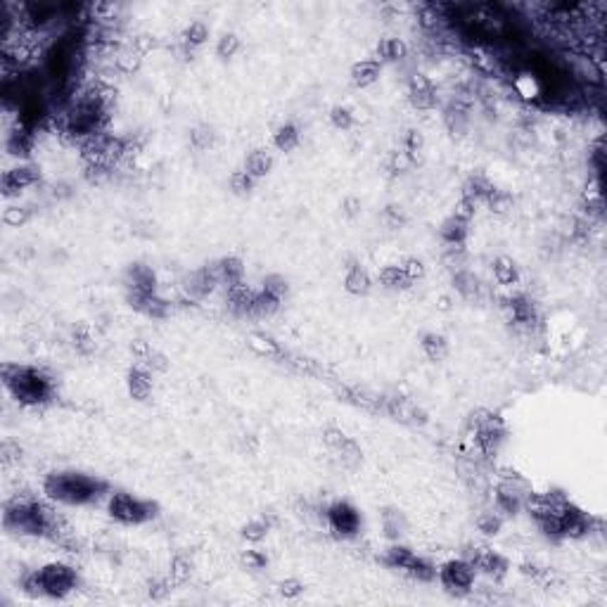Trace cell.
I'll return each instance as SVG.
<instances>
[{"label": "cell", "instance_id": "6da1fadb", "mask_svg": "<svg viewBox=\"0 0 607 607\" xmlns=\"http://www.w3.org/2000/svg\"><path fill=\"white\" fill-rule=\"evenodd\" d=\"M43 493L53 503L90 505L104 493H109V484L100 477L83 475V472H50L43 479Z\"/></svg>", "mask_w": 607, "mask_h": 607}, {"label": "cell", "instance_id": "7a4b0ae2", "mask_svg": "<svg viewBox=\"0 0 607 607\" xmlns=\"http://www.w3.org/2000/svg\"><path fill=\"white\" fill-rule=\"evenodd\" d=\"M5 390L22 406H41L53 399V380L41 368L19 363H3L0 368Z\"/></svg>", "mask_w": 607, "mask_h": 607}, {"label": "cell", "instance_id": "3957f363", "mask_svg": "<svg viewBox=\"0 0 607 607\" xmlns=\"http://www.w3.org/2000/svg\"><path fill=\"white\" fill-rule=\"evenodd\" d=\"M107 512L109 517L126 527H140L145 522L157 517L159 507L154 500H145L140 496H133L129 491H117L109 493L107 500Z\"/></svg>", "mask_w": 607, "mask_h": 607}, {"label": "cell", "instance_id": "277c9868", "mask_svg": "<svg viewBox=\"0 0 607 607\" xmlns=\"http://www.w3.org/2000/svg\"><path fill=\"white\" fill-rule=\"evenodd\" d=\"M41 576V596L62 600L79 586V571L67 562H48L38 569Z\"/></svg>", "mask_w": 607, "mask_h": 607}, {"label": "cell", "instance_id": "5b68a950", "mask_svg": "<svg viewBox=\"0 0 607 607\" xmlns=\"http://www.w3.org/2000/svg\"><path fill=\"white\" fill-rule=\"evenodd\" d=\"M385 564L392 569L406 571L408 576H413L415 581H432L436 579V567L425 557H420L418 553H413L408 546H401V543H394L385 550Z\"/></svg>", "mask_w": 607, "mask_h": 607}, {"label": "cell", "instance_id": "8992f818", "mask_svg": "<svg viewBox=\"0 0 607 607\" xmlns=\"http://www.w3.org/2000/svg\"><path fill=\"white\" fill-rule=\"evenodd\" d=\"M529 493H532L529 486L517 475H503L496 491H493V507L500 517H515L517 512L525 510V500Z\"/></svg>", "mask_w": 607, "mask_h": 607}, {"label": "cell", "instance_id": "52a82bcc", "mask_svg": "<svg viewBox=\"0 0 607 607\" xmlns=\"http://www.w3.org/2000/svg\"><path fill=\"white\" fill-rule=\"evenodd\" d=\"M436 576H439L441 586L451 593H468L472 586H475V576L477 571L472 567V562L468 557H458V560H448L444 562L439 569H436Z\"/></svg>", "mask_w": 607, "mask_h": 607}, {"label": "cell", "instance_id": "ba28073f", "mask_svg": "<svg viewBox=\"0 0 607 607\" xmlns=\"http://www.w3.org/2000/svg\"><path fill=\"white\" fill-rule=\"evenodd\" d=\"M484 418H475V444L484 456H496L500 444L505 441V425L498 415L482 413Z\"/></svg>", "mask_w": 607, "mask_h": 607}, {"label": "cell", "instance_id": "9c48e42d", "mask_svg": "<svg viewBox=\"0 0 607 607\" xmlns=\"http://www.w3.org/2000/svg\"><path fill=\"white\" fill-rule=\"evenodd\" d=\"M326 520H328V527L333 529L337 536H342V539L356 536L361 532V525H363L361 512H358L349 500H335V503L326 510Z\"/></svg>", "mask_w": 607, "mask_h": 607}, {"label": "cell", "instance_id": "30bf717a", "mask_svg": "<svg viewBox=\"0 0 607 607\" xmlns=\"http://www.w3.org/2000/svg\"><path fill=\"white\" fill-rule=\"evenodd\" d=\"M38 183H41V171L36 166L19 164L3 173V178H0V190H3L5 197H17L22 190L38 186Z\"/></svg>", "mask_w": 607, "mask_h": 607}, {"label": "cell", "instance_id": "8fae6325", "mask_svg": "<svg viewBox=\"0 0 607 607\" xmlns=\"http://www.w3.org/2000/svg\"><path fill=\"white\" fill-rule=\"evenodd\" d=\"M216 287H218V278H216L214 264L195 268V271L188 273L186 280H183V289H186V294L190 296V299H195V301L207 299V296L214 292Z\"/></svg>", "mask_w": 607, "mask_h": 607}, {"label": "cell", "instance_id": "7c38bea8", "mask_svg": "<svg viewBox=\"0 0 607 607\" xmlns=\"http://www.w3.org/2000/svg\"><path fill=\"white\" fill-rule=\"evenodd\" d=\"M468 560L472 562L475 571H479V574H484L489 579H503L507 574V569H510V562L491 548H475Z\"/></svg>", "mask_w": 607, "mask_h": 607}, {"label": "cell", "instance_id": "4fadbf2b", "mask_svg": "<svg viewBox=\"0 0 607 607\" xmlns=\"http://www.w3.org/2000/svg\"><path fill=\"white\" fill-rule=\"evenodd\" d=\"M408 100L415 109L427 112L436 107V86L427 74L415 72L408 79Z\"/></svg>", "mask_w": 607, "mask_h": 607}, {"label": "cell", "instance_id": "5bb4252c", "mask_svg": "<svg viewBox=\"0 0 607 607\" xmlns=\"http://www.w3.org/2000/svg\"><path fill=\"white\" fill-rule=\"evenodd\" d=\"M157 292V275L150 266L133 264L126 271V294H154Z\"/></svg>", "mask_w": 607, "mask_h": 607}, {"label": "cell", "instance_id": "9a60e30c", "mask_svg": "<svg viewBox=\"0 0 607 607\" xmlns=\"http://www.w3.org/2000/svg\"><path fill=\"white\" fill-rule=\"evenodd\" d=\"M126 299H129V304L138 313H143L147 318H154V321L166 318L168 311H171V304L166 299H161L157 292L154 294H126Z\"/></svg>", "mask_w": 607, "mask_h": 607}, {"label": "cell", "instance_id": "2e32d148", "mask_svg": "<svg viewBox=\"0 0 607 607\" xmlns=\"http://www.w3.org/2000/svg\"><path fill=\"white\" fill-rule=\"evenodd\" d=\"M126 385H129L131 399L147 401V399L152 397V392H154L152 370H147L145 365H136V368H131L129 375H126Z\"/></svg>", "mask_w": 607, "mask_h": 607}, {"label": "cell", "instance_id": "e0dca14e", "mask_svg": "<svg viewBox=\"0 0 607 607\" xmlns=\"http://www.w3.org/2000/svg\"><path fill=\"white\" fill-rule=\"evenodd\" d=\"M33 129H29L26 124L17 122V126L8 133V140H5V150H8L12 157H29L33 150Z\"/></svg>", "mask_w": 607, "mask_h": 607}, {"label": "cell", "instance_id": "ac0fdd59", "mask_svg": "<svg viewBox=\"0 0 607 607\" xmlns=\"http://www.w3.org/2000/svg\"><path fill=\"white\" fill-rule=\"evenodd\" d=\"M214 268H216L218 285H223L225 289L235 287V285H242V282H245V264H242V259L223 257V259L216 261Z\"/></svg>", "mask_w": 607, "mask_h": 607}, {"label": "cell", "instance_id": "d6986e66", "mask_svg": "<svg viewBox=\"0 0 607 607\" xmlns=\"http://www.w3.org/2000/svg\"><path fill=\"white\" fill-rule=\"evenodd\" d=\"M254 296H257V289L247 287L245 282H242V285H235V287L225 289V304H228V308L235 316H252Z\"/></svg>", "mask_w": 607, "mask_h": 607}, {"label": "cell", "instance_id": "ffe728a7", "mask_svg": "<svg viewBox=\"0 0 607 607\" xmlns=\"http://www.w3.org/2000/svg\"><path fill=\"white\" fill-rule=\"evenodd\" d=\"M380 74H382V62L375 60V58H368V60H358L354 67H351V83H354L356 88H368L372 86Z\"/></svg>", "mask_w": 607, "mask_h": 607}, {"label": "cell", "instance_id": "44dd1931", "mask_svg": "<svg viewBox=\"0 0 607 607\" xmlns=\"http://www.w3.org/2000/svg\"><path fill=\"white\" fill-rule=\"evenodd\" d=\"M507 311H510V318L517 323V326L532 328L539 321V313H536L534 301L525 294H517L512 299H507Z\"/></svg>", "mask_w": 607, "mask_h": 607}, {"label": "cell", "instance_id": "7402d4cb", "mask_svg": "<svg viewBox=\"0 0 607 607\" xmlns=\"http://www.w3.org/2000/svg\"><path fill=\"white\" fill-rule=\"evenodd\" d=\"M468 235H470V223L458 216H448L439 228V237L444 240V245H448V247L465 245Z\"/></svg>", "mask_w": 607, "mask_h": 607}, {"label": "cell", "instance_id": "603a6c76", "mask_svg": "<svg viewBox=\"0 0 607 607\" xmlns=\"http://www.w3.org/2000/svg\"><path fill=\"white\" fill-rule=\"evenodd\" d=\"M370 287H372V280H370L368 271H365L361 264H351L347 268V275H344V289L354 296H365L370 292Z\"/></svg>", "mask_w": 607, "mask_h": 607}, {"label": "cell", "instance_id": "cb8c5ba5", "mask_svg": "<svg viewBox=\"0 0 607 607\" xmlns=\"http://www.w3.org/2000/svg\"><path fill=\"white\" fill-rule=\"evenodd\" d=\"M273 168V154L264 150V147H259V150H252L249 154H247L245 159V171L252 176L254 181L264 178V176L271 173Z\"/></svg>", "mask_w": 607, "mask_h": 607}, {"label": "cell", "instance_id": "d4e9b609", "mask_svg": "<svg viewBox=\"0 0 607 607\" xmlns=\"http://www.w3.org/2000/svg\"><path fill=\"white\" fill-rule=\"evenodd\" d=\"M453 287H456V292L468 301H475L479 299V294H482V280H479L472 271H468V268L453 273Z\"/></svg>", "mask_w": 607, "mask_h": 607}, {"label": "cell", "instance_id": "484cf974", "mask_svg": "<svg viewBox=\"0 0 607 607\" xmlns=\"http://www.w3.org/2000/svg\"><path fill=\"white\" fill-rule=\"evenodd\" d=\"M387 411L392 415H397V420L401 422H413V425L425 422V413H422L415 404H411L408 399H390L387 401Z\"/></svg>", "mask_w": 607, "mask_h": 607}, {"label": "cell", "instance_id": "4316f807", "mask_svg": "<svg viewBox=\"0 0 607 607\" xmlns=\"http://www.w3.org/2000/svg\"><path fill=\"white\" fill-rule=\"evenodd\" d=\"M493 190H496V186H493L484 173H475V176H470L468 183L463 186V197H470V200H475L479 204V202L489 200V195Z\"/></svg>", "mask_w": 607, "mask_h": 607}, {"label": "cell", "instance_id": "83f0119b", "mask_svg": "<svg viewBox=\"0 0 607 607\" xmlns=\"http://www.w3.org/2000/svg\"><path fill=\"white\" fill-rule=\"evenodd\" d=\"M493 278H496L498 285L503 287H512L520 282V271H517V264L507 257H498L493 261Z\"/></svg>", "mask_w": 607, "mask_h": 607}, {"label": "cell", "instance_id": "f1b7e54d", "mask_svg": "<svg viewBox=\"0 0 607 607\" xmlns=\"http://www.w3.org/2000/svg\"><path fill=\"white\" fill-rule=\"evenodd\" d=\"M301 140V133H299V126L296 124H282L275 129L273 133V145L278 147L280 152H292Z\"/></svg>", "mask_w": 607, "mask_h": 607}, {"label": "cell", "instance_id": "f546056e", "mask_svg": "<svg viewBox=\"0 0 607 607\" xmlns=\"http://www.w3.org/2000/svg\"><path fill=\"white\" fill-rule=\"evenodd\" d=\"M207 38H209V26L204 22H200V19H197V22H190L181 33V43L186 50H195V48L204 45L207 43Z\"/></svg>", "mask_w": 607, "mask_h": 607}, {"label": "cell", "instance_id": "4dcf8cb0", "mask_svg": "<svg viewBox=\"0 0 607 607\" xmlns=\"http://www.w3.org/2000/svg\"><path fill=\"white\" fill-rule=\"evenodd\" d=\"M420 347L429 361H444V358L448 356V342H446V337L439 333H427L422 337Z\"/></svg>", "mask_w": 607, "mask_h": 607}, {"label": "cell", "instance_id": "1f68e13d", "mask_svg": "<svg viewBox=\"0 0 607 607\" xmlns=\"http://www.w3.org/2000/svg\"><path fill=\"white\" fill-rule=\"evenodd\" d=\"M380 282H382L387 289H408V287H413V282L406 275L404 266H399V264L385 266L382 271H380Z\"/></svg>", "mask_w": 607, "mask_h": 607}, {"label": "cell", "instance_id": "d6a6232c", "mask_svg": "<svg viewBox=\"0 0 607 607\" xmlns=\"http://www.w3.org/2000/svg\"><path fill=\"white\" fill-rule=\"evenodd\" d=\"M408 55V48L401 38H382L377 43V58L380 62H401Z\"/></svg>", "mask_w": 607, "mask_h": 607}, {"label": "cell", "instance_id": "836d02e7", "mask_svg": "<svg viewBox=\"0 0 607 607\" xmlns=\"http://www.w3.org/2000/svg\"><path fill=\"white\" fill-rule=\"evenodd\" d=\"M114 65H117L119 72L133 74V72H138L140 65H143V55H140L138 50H133L131 45H124V48H119L117 55H114Z\"/></svg>", "mask_w": 607, "mask_h": 607}, {"label": "cell", "instance_id": "e575fe53", "mask_svg": "<svg viewBox=\"0 0 607 607\" xmlns=\"http://www.w3.org/2000/svg\"><path fill=\"white\" fill-rule=\"evenodd\" d=\"M382 532L390 541H399L406 532V520L399 510H385L382 512Z\"/></svg>", "mask_w": 607, "mask_h": 607}, {"label": "cell", "instance_id": "d590c367", "mask_svg": "<svg viewBox=\"0 0 607 607\" xmlns=\"http://www.w3.org/2000/svg\"><path fill=\"white\" fill-rule=\"evenodd\" d=\"M278 308H280V299H275V296L264 292V289H259L252 304V316L254 318H268V316H273Z\"/></svg>", "mask_w": 607, "mask_h": 607}, {"label": "cell", "instance_id": "8d00e7d4", "mask_svg": "<svg viewBox=\"0 0 607 607\" xmlns=\"http://www.w3.org/2000/svg\"><path fill=\"white\" fill-rule=\"evenodd\" d=\"M333 453H337V458H340V463L342 465H347V468H358V465H361V461H363V453H361V446H358V444L351 439V436H347V439H344V444L342 446H337Z\"/></svg>", "mask_w": 607, "mask_h": 607}, {"label": "cell", "instance_id": "74e56055", "mask_svg": "<svg viewBox=\"0 0 607 607\" xmlns=\"http://www.w3.org/2000/svg\"><path fill=\"white\" fill-rule=\"evenodd\" d=\"M515 93H517L522 100H536L541 95V83L536 81L534 74H520L512 83Z\"/></svg>", "mask_w": 607, "mask_h": 607}, {"label": "cell", "instance_id": "f35d334b", "mask_svg": "<svg viewBox=\"0 0 607 607\" xmlns=\"http://www.w3.org/2000/svg\"><path fill=\"white\" fill-rule=\"evenodd\" d=\"M422 152H425V138H422L420 131H408L404 138V154L411 159V164H418L422 161Z\"/></svg>", "mask_w": 607, "mask_h": 607}, {"label": "cell", "instance_id": "ab89813d", "mask_svg": "<svg viewBox=\"0 0 607 607\" xmlns=\"http://www.w3.org/2000/svg\"><path fill=\"white\" fill-rule=\"evenodd\" d=\"M190 576H193V562H190L186 555H176L171 560V569H168L171 584L183 586L186 581H190Z\"/></svg>", "mask_w": 607, "mask_h": 607}, {"label": "cell", "instance_id": "60d3db41", "mask_svg": "<svg viewBox=\"0 0 607 607\" xmlns=\"http://www.w3.org/2000/svg\"><path fill=\"white\" fill-rule=\"evenodd\" d=\"M268 529H271V525H268L266 517H254L242 527V539L249 541V543H259V541L266 539Z\"/></svg>", "mask_w": 607, "mask_h": 607}, {"label": "cell", "instance_id": "b9f144b4", "mask_svg": "<svg viewBox=\"0 0 607 607\" xmlns=\"http://www.w3.org/2000/svg\"><path fill=\"white\" fill-rule=\"evenodd\" d=\"M484 204L491 209V214H507V211L512 209L515 200H512V195L507 193V190L496 188V190H493V193L489 195V200H486Z\"/></svg>", "mask_w": 607, "mask_h": 607}, {"label": "cell", "instance_id": "7bdbcfd3", "mask_svg": "<svg viewBox=\"0 0 607 607\" xmlns=\"http://www.w3.org/2000/svg\"><path fill=\"white\" fill-rule=\"evenodd\" d=\"M477 529L482 532L484 536H496L500 532V527H503V517L493 510V512H479L477 520H475Z\"/></svg>", "mask_w": 607, "mask_h": 607}, {"label": "cell", "instance_id": "ee69618b", "mask_svg": "<svg viewBox=\"0 0 607 607\" xmlns=\"http://www.w3.org/2000/svg\"><path fill=\"white\" fill-rule=\"evenodd\" d=\"M214 140H216V133L207 124L195 126V129L190 131V143H193L195 150H209V147L214 145Z\"/></svg>", "mask_w": 607, "mask_h": 607}, {"label": "cell", "instance_id": "f6af8a7d", "mask_svg": "<svg viewBox=\"0 0 607 607\" xmlns=\"http://www.w3.org/2000/svg\"><path fill=\"white\" fill-rule=\"evenodd\" d=\"M29 218H31V209L22 207V204H12V207L3 211V221L10 228H22L24 223H29Z\"/></svg>", "mask_w": 607, "mask_h": 607}, {"label": "cell", "instance_id": "bcb514c9", "mask_svg": "<svg viewBox=\"0 0 607 607\" xmlns=\"http://www.w3.org/2000/svg\"><path fill=\"white\" fill-rule=\"evenodd\" d=\"M264 292H268L271 296H275V299H285L287 296V292H289V285H287V280L282 278V275H278V273H273V275H266V280H264Z\"/></svg>", "mask_w": 607, "mask_h": 607}, {"label": "cell", "instance_id": "7dc6e473", "mask_svg": "<svg viewBox=\"0 0 607 607\" xmlns=\"http://www.w3.org/2000/svg\"><path fill=\"white\" fill-rule=\"evenodd\" d=\"M228 183H230V190H232L235 195H249L252 190H254V183H257V181H254L252 176L245 171V168H240V171H232V173H230V181H228Z\"/></svg>", "mask_w": 607, "mask_h": 607}, {"label": "cell", "instance_id": "c3c4849f", "mask_svg": "<svg viewBox=\"0 0 607 607\" xmlns=\"http://www.w3.org/2000/svg\"><path fill=\"white\" fill-rule=\"evenodd\" d=\"M237 53H240V38L235 33H223L216 43V55L221 60H230V58H235Z\"/></svg>", "mask_w": 607, "mask_h": 607}, {"label": "cell", "instance_id": "681fc988", "mask_svg": "<svg viewBox=\"0 0 607 607\" xmlns=\"http://www.w3.org/2000/svg\"><path fill=\"white\" fill-rule=\"evenodd\" d=\"M354 112H351L349 107H342V104H337V107L330 109V124L335 126V129L340 131H349L351 126H354Z\"/></svg>", "mask_w": 607, "mask_h": 607}, {"label": "cell", "instance_id": "f907efd6", "mask_svg": "<svg viewBox=\"0 0 607 607\" xmlns=\"http://www.w3.org/2000/svg\"><path fill=\"white\" fill-rule=\"evenodd\" d=\"M247 342H249V347L257 351V354H261V356H278L280 354V347L266 335H252Z\"/></svg>", "mask_w": 607, "mask_h": 607}, {"label": "cell", "instance_id": "816d5d0a", "mask_svg": "<svg viewBox=\"0 0 607 607\" xmlns=\"http://www.w3.org/2000/svg\"><path fill=\"white\" fill-rule=\"evenodd\" d=\"M382 221L387 223V228L399 230V228H404L406 216H404V211H401V207H397V204H390V207L382 211Z\"/></svg>", "mask_w": 607, "mask_h": 607}, {"label": "cell", "instance_id": "f5cc1de1", "mask_svg": "<svg viewBox=\"0 0 607 607\" xmlns=\"http://www.w3.org/2000/svg\"><path fill=\"white\" fill-rule=\"evenodd\" d=\"M477 207L479 204L475 202V200H470V197H463L461 195V200L456 202V211H453V216H458V218H463V221H472V218H475V214H477Z\"/></svg>", "mask_w": 607, "mask_h": 607}, {"label": "cell", "instance_id": "db71d44e", "mask_svg": "<svg viewBox=\"0 0 607 607\" xmlns=\"http://www.w3.org/2000/svg\"><path fill=\"white\" fill-rule=\"evenodd\" d=\"M74 344H76V349L83 351V354H90V351H95L93 335H90V330L83 328V326L74 330Z\"/></svg>", "mask_w": 607, "mask_h": 607}, {"label": "cell", "instance_id": "11a10c76", "mask_svg": "<svg viewBox=\"0 0 607 607\" xmlns=\"http://www.w3.org/2000/svg\"><path fill=\"white\" fill-rule=\"evenodd\" d=\"M242 562L247 564V569H264L268 564V555L259 548H249L242 553Z\"/></svg>", "mask_w": 607, "mask_h": 607}, {"label": "cell", "instance_id": "9f6ffc18", "mask_svg": "<svg viewBox=\"0 0 607 607\" xmlns=\"http://www.w3.org/2000/svg\"><path fill=\"white\" fill-rule=\"evenodd\" d=\"M444 264L448 268H453V273L463 271L465 268V252H463V245L461 247H448L446 254H444Z\"/></svg>", "mask_w": 607, "mask_h": 607}, {"label": "cell", "instance_id": "6f0895ef", "mask_svg": "<svg viewBox=\"0 0 607 607\" xmlns=\"http://www.w3.org/2000/svg\"><path fill=\"white\" fill-rule=\"evenodd\" d=\"M278 593H280L282 598H287V600L299 598L301 593H304V584L299 581V579H285V581H280Z\"/></svg>", "mask_w": 607, "mask_h": 607}, {"label": "cell", "instance_id": "680465c9", "mask_svg": "<svg viewBox=\"0 0 607 607\" xmlns=\"http://www.w3.org/2000/svg\"><path fill=\"white\" fill-rule=\"evenodd\" d=\"M401 266H404V271L408 278H411V282H418L425 278V264H422L420 259H406Z\"/></svg>", "mask_w": 607, "mask_h": 607}, {"label": "cell", "instance_id": "91938a15", "mask_svg": "<svg viewBox=\"0 0 607 607\" xmlns=\"http://www.w3.org/2000/svg\"><path fill=\"white\" fill-rule=\"evenodd\" d=\"M19 456H22V448H19L17 444L3 441V446H0V461H3V465H10V463L19 461Z\"/></svg>", "mask_w": 607, "mask_h": 607}, {"label": "cell", "instance_id": "94428289", "mask_svg": "<svg viewBox=\"0 0 607 607\" xmlns=\"http://www.w3.org/2000/svg\"><path fill=\"white\" fill-rule=\"evenodd\" d=\"M344 439H347V434H344L340 427H328L326 432H323V441L328 444L330 451H335L337 446H342Z\"/></svg>", "mask_w": 607, "mask_h": 607}, {"label": "cell", "instance_id": "6125c7cd", "mask_svg": "<svg viewBox=\"0 0 607 607\" xmlns=\"http://www.w3.org/2000/svg\"><path fill=\"white\" fill-rule=\"evenodd\" d=\"M154 45H157V41H154L150 33H140V36H136L131 41V48H133V50H138L140 55H143V58L152 50Z\"/></svg>", "mask_w": 607, "mask_h": 607}, {"label": "cell", "instance_id": "be15d7a7", "mask_svg": "<svg viewBox=\"0 0 607 607\" xmlns=\"http://www.w3.org/2000/svg\"><path fill=\"white\" fill-rule=\"evenodd\" d=\"M408 166H411V159H408L404 152H394L390 157V171L392 173H404Z\"/></svg>", "mask_w": 607, "mask_h": 607}, {"label": "cell", "instance_id": "e7e4bbea", "mask_svg": "<svg viewBox=\"0 0 607 607\" xmlns=\"http://www.w3.org/2000/svg\"><path fill=\"white\" fill-rule=\"evenodd\" d=\"M168 591H171V579H168V581H166V579H159V581L150 584V596L154 600H161Z\"/></svg>", "mask_w": 607, "mask_h": 607}, {"label": "cell", "instance_id": "03108f58", "mask_svg": "<svg viewBox=\"0 0 607 607\" xmlns=\"http://www.w3.org/2000/svg\"><path fill=\"white\" fill-rule=\"evenodd\" d=\"M342 211L349 218L358 216V214H361V200H358V197H347V200L342 202Z\"/></svg>", "mask_w": 607, "mask_h": 607}]
</instances>
